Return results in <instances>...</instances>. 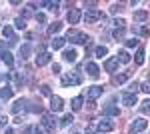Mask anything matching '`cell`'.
Masks as SVG:
<instances>
[{"label":"cell","mask_w":150,"mask_h":134,"mask_svg":"<svg viewBox=\"0 0 150 134\" xmlns=\"http://www.w3.org/2000/svg\"><path fill=\"white\" fill-rule=\"evenodd\" d=\"M84 68H86V72H88V76H92V78H98V74H100V70H98V66H96L94 62H86V64H84Z\"/></svg>","instance_id":"cell-11"},{"label":"cell","mask_w":150,"mask_h":134,"mask_svg":"<svg viewBox=\"0 0 150 134\" xmlns=\"http://www.w3.org/2000/svg\"><path fill=\"white\" fill-rule=\"evenodd\" d=\"M66 40L72 42V44H88L90 42V36L80 32V30H76V28H70L68 32H66Z\"/></svg>","instance_id":"cell-1"},{"label":"cell","mask_w":150,"mask_h":134,"mask_svg":"<svg viewBox=\"0 0 150 134\" xmlns=\"http://www.w3.org/2000/svg\"><path fill=\"white\" fill-rule=\"evenodd\" d=\"M134 34H140V36H150V30L142 26V28H134Z\"/></svg>","instance_id":"cell-34"},{"label":"cell","mask_w":150,"mask_h":134,"mask_svg":"<svg viewBox=\"0 0 150 134\" xmlns=\"http://www.w3.org/2000/svg\"><path fill=\"white\" fill-rule=\"evenodd\" d=\"M102 92H104L102 86H90V88H88V98H90V100H94V98L102 96Z\"/></svg>","instance_id":"cell-14"},{"label":"cell","mask_w":150,"mask_h":134,"mask_svg":"<svg viewBox=\"0 0 150 134\" xmlns=\"http://www.w3.org/2000/svg\"><path fill=\"white\" fill-rule=\"evenodd\" d=\"M140 112L146 114V116L150 114V98H148V100H144V102H140Z\"/></svg>","instance_id":"cell-25"},{"label":"cell","mask_w":150,"mask_h":134,"mask_svg":"<svg viewBox=\"0 0 150 134\" xmlns=\"http://www.w3.org/2000/svg\"><path fill=\"white\" fill-rule=\"evenodd\" d=\"M50 52H42V54H38L36 56V66H44V64H48L50 62Z\"/></svg>","instance_id":"cell-15"},{"label":"cell","mask_w":150,"mask_h":134,"mask_svg":"<svg viewBox=\"0 0 150 134\" xmlns=\"http://www.w3.org/2000/svg\"><path fill=\"white\" fill-rule=\"evenodd\" d=\"M82 82V76L78 72H68L62 76V86H78Z\"/></svg>","instance_id":"cell-2"},{"label":"cell","mask_w":150,"mask_h":134,"mask_svg":"<svg viewBox=\"0 0 150 134\" xmlns=\"http://www.w3.org/2000/svg\"><path fill=\"white\" fill-rule=\"evenodd\" d=\"M140 90H144L146 94H150V80H148V82H144V84H140Z\"/></svg>","instance_id":"cell-39"},{"label":"cell","mask_w":150,"mask_h":134,"mask_svg":"<svg viewBox=\"0 0 150 134\" xmlns=\"http://www.w3.org/2000/svg\"><path fill=\"white\" fill-rule=\"evenodd\" d=\"M136 64L138 66L144 64V48H138V52H136Z\"/></svg>","instance_id":"cell-27"},{"label":"cell","mask_w":150,"mask_h":134,"mask_svg":"<svg viewBox=\"0 0 150 134\" xmlns=\"http://www.w3.org/2000/svg\"><path fill=\"white\" fill-rule=\"evenodd\" d=\"M6 122H8V118H6V116H0V128H4Z\"/></svg>","instance_id":"cell-42"},{"label":"cell","mask_w":150,"mask_h":134,"mask_svg":"<svg viewBox=\"0 0 150 134\" xmlns=\"http://www.w3.org/2000/svg\"><path fill=\"white\" fill-rule=\"evenodd\" d=\"M28 108H30V106H28V100L20 98V100H16V104L12 106V112H14V114H20V112H26Z\"/></svg>","instance_id":"cell-8"},{"label":"cell","mask_w":150,"mask_h":134,"mask_svg":"<svg viewBox=\"0 0 150 134\" xmlns=\"http://www.w3.org/2000/svg\"><path fill=\"white\" fill-rule=\"evenodd\" d=\"M104 116L108 118V116H118L120 114V110H118V106H114V104H108V106H104Z\"/></svg>","instance_id":"cell-16"},{"label":"cell","mask_w":150,"mask_h":134,"mask_svg":"<svg viewBox=\"0 0 150 134\" xmlns=\"http://www.w3.org/2000/svg\"><path fill=\"white\" fill-rule=\"evenodd\" d=\"M138 90H140L138 82H130V84H128V94H136Z\"/></svg>","instance_id":"cell-29"},{"label":"cell","mask_w":150,"mask_h":134,"mask_svg":"<svg viewBox=\"0 0 150 134\" xmlns=\"http://www.w3.org/2000/svg\"><path fill=\"white\" fill-rule=\"evenodd\" d=\"M116 58H118V62H122V64H128V62H130V54H128L126 50H120Z\"/></svg>","instance_id":"cell-23"},{"label":"cell","mask_w":150,"mask_h":134,"mask_svg":"<svg viewBox=\"0 0 150 134\" xmlns=\"http://www.w3.org/2000/svg\"><path fill=\"white\" fill-rule=\"evenodd\" d=\"M72 122H74V116H72V114H66L60 124H62V126H68V124H72Z\"/></svg>","instance_id":"cell-33"},{"label":"cell","mask_w":150,"mask_h":134,"mask_svg":"<svg viewBox=\"0 0 150 134\" xmlns=\"http://www.w3.org/2000/svg\"><path fill=\"white\" fill-rule=\"evenodd\" d=\"M40 92H42L44 96H52V92H50V86H48V84H42V86H40Z\"/></svg>","instance_id":"cell-36"},{"label":"cell","mask_w":150,"mask_h":134,"mask_svg":"<svg viewBox=\"0 0 150 134\" xmlns=\"http://www.w3.org/2000/svg\"><path fill=\"white\" fill-rule=\"evenodd\" d=\"M64 42H66V38H60V36H54V40L50 42V46H52L54 50H58V48H62V46H64Z\"/></svg>","instance_id":"cell-22"},{"label":"cell","mask_w":150,"mask_h":134,"mask_svg":"<svg viewBox=\"0 0 150 134\" xmlns=\"http://www.w3.org/2000/svg\"><path fill=\"white\" fill-rule=\"evenodd\" d=\"M128 78H130V72H120V74H116L114 78H112V82H114V84H122V82H126Z\"/></svg>","instance_id":"cell-20"},{"label":"cell","mask_w":150,"mask_h":134,"mask_svg":"<svg viewBox=\"0 0 150 134\" xmlns=\"http://www.w3.org/2000/svg\"><path fill=\"white\" fill-rule=\"evenodd\" d=\"M110 10H112V12H114V14H116V12L120 10V4H112V8H110Z\"/></svg>","instance_id":"cell-44"},{"label":"cell","mask_w":150,"mask_h":134,"mask_svg":"<svg viewBox=\"0 0 150 134\" xmlns=\"http://www.w3.org/2000/svg\"><path fill=\"white\" fill-rule=\"evenodd\" d=\"M118 64H120V62H118V58H108V60L104 62V68H106L108 72H114L116 68H118Z\"/></svg>","instance_id":"cell-17"},{"label":"cell","mask_w":150,"mask_h":134,"mask_svg":"<svg viewBox=\"0 0 150 134\" xmlns=\"http://www.w3.org/2000/svg\"><path fill=\"white\" fill-rule=\"evenodd\" d=\"M12 94H14V90H12L10 86H2V88H0V98H2V100L12 98Z\"/></svg>","instance_id":"cell-19"},{"label":"cell","mask_w":150,"mask_h":134,"mask_svg":"<svg viewBox=\"0 0 150 134\" xmlns=\"http://www.w3.org/2000/svg\"><path fill=\"white\" fill-rule=\"evenodd\" d=\"M62 58H64L66 62H76L78 54H76V50H74V48H68V50H64V52H62Z\"/></svg>","instance_id":"cell-13"},{"label":"cell","mask_w":150,"mask_h":134,"mask_svg":"<svg viewBox=\"0 0 150 134\" xmlns=\"http://www.w3.org/2000/svg\"><path fill=\"white\" fill-rule=\"evenodd\" d=\"M116 26V28H124L126 26V22H124V18H114V22H112Z\"/></svg>","instance_id":"cell-35"},{"label":"cell","mask_w":150,"mask_h":134,"mask_svg":"<svg viewBox=\"0 0 150 134\" xmlns=\"http://www.w3.org/2000/svg\"><path fill=\"white\" fill-rule=\"evenodd\" d=\"M148 20V12L146 10H136L134 12V22H146Z\"/></svg>","instance_id":"cell-18"},{"label":"cell","mask_w":150,"mask_h":134,"mask_svg":"<svg viewBox=\"0 0 150 134\" xmlns=\"http://www.w3.org/2000/svg\"><path fill=\"white\" fill-rule=\"evenodd\" d=\"M0 48H4V42H2V40H0Z\"/></svg>","instance_id":"cell-46"},{"label":"cell","mask_w":150,"mask_h":134,"mask_svg":"<svg viewBox=\"0 0 150 134\" xmlns=\"http://www.w3.org/2000/svg\"><path fill=\"white\" fill-rule=\"evenodd\" d=\"M48 132H50V130H48L44 124H36L34 126V134H48Z\"/></svg>","instance_id":"cell-28"},{"label":"cell","mask_w":150,"mask_h":134,"mask_svg":"<svg viewBox=\"0 0 150 134\" xmlns=\"http://www.w3.org/2000/svg\"><path fill=\"white\" fill-rule=\"evenodd\" d=\"M66 18H68L70 24H78V20L82 18V12L78 10V8H72V10L68 12V16H66Z\"/></svg>","instance_id":"cell-10"},{"label":"cell","mask_w":150,"mask_h":134,"mask_svg":"<svg viewBox=\"0 0 150 134\" xmlns=\"http://www.w3.org/2000/svg\"><path fill=\"white\" fill-rule=\"evenodd\" d=\"M2 36L4 38H8V44H16V36H14V30H12V26H4L2 28Z\"/></svg>","instance_id":"cell-9"},{"label":"cell","mask_w":150,"mask_h":134,"mask_svg":"<svg viewBox=\"0 0 150 134\" xmlns=\"http://www.w3.org/2000/svg\"><path fill=\"white\" fill-rule=\"evenodd\" d=\"M64 108V100L60 96H50V110L52 112H60Z\"/></svg>","instance_id":"cell-6"},{"label":"cell","mask_w":150,"mask_h":134,"mask_svg":"<svg viewBox=\"0 0 150 134\" xmlns=\"http://www.w3.org/2000/svg\"><path fill=\"white\" fill-rule=\"evenodd\" d=\"M70 104H72V110H80L82 108V96H76V98H72V102H70Z\"/></svg>","instance_id":"cell-24"},{"label":"cell","mask_w":150,"mask_h":134,"mask_svg":"<svg viewBox=\"0 0 150 134\" xmlns=\"http://www.w3.org/2000/svg\"><path fill=\"white\" fill-rule=\"evenodd\" d=\"M22 134H34V126H26Z\"/></svg>","instance_id":"cell-41"},{"label":"cell","mask_w":150,"mask_h":134,"mask_svg":"<svg viewBox=\"0 0 150 134\" xmlns=\"http://www.w3.org/2000/svg\"><path fill=\"white\" fill-rule=\"evenodd\" d=\"M16 28H18V30H24V28H26V22H24V18H16Z\"/></svg>","instance_id":"cell-37"},{"label":"cell","mask_w":150,"mask_h":134,"mask_svg":"<svg viewBox=\"0 0 150 134\" xmlns=\"http://www.w3.org/2000/svg\"><path fill=\"white\" fill-rule=\"evenodd\" d=\"M28 56H30V44H22L20 46V58H28Z\"/></svg>","instance_id":"cell-26"},{"label":"cell","mask_w":150,"mask_h":134,"mask_svg":"<svg viewBox=\"0 0 150 134\" xmlns=\"http://www.w3.org/2000/svg\"><path fill=\"white\" fill-rule=\"evenodd\" d=\"M76 134H78V132H76Z\"/></svg>","instance_id":"cell-47"},{"label":"cell","mask_w":150,"mask_h":134,"mask_svg":"<svg viewBox=\"0 0 150 134\" xmlns=\"http://www.w3.org/2000/svg\"><path fill=\"white\" fill-rule=\"evenodd\" d=\"M84 20H86V24H94L96 20H104V14L98 10V8H92V10H86Z\"/></svg>","instance_id":"cell-3"},{"label":"cell","mask_w":150,"mask_h":134,"mask_svg":"<svg viewBox=\"0 0 150 134\" xmlns=\"http://www.w3.org/2000/svg\"><path fill=\"white\" fill-rule=\"evenodd\" d=\"M94 54L98 56V58H102V56H106V54H108V48H106V46H98V48L94 50Z\"/></svg>","instance_id":"cell-30"},{"label":"cell","mask_w":150,"mask_h":134,"mask_svg":"<svg viewBox=\"0 0 150 134\" xmlns=\"http://www.w3.org/2000/svg\"><path fill=\"white\" fill-rule=\"evenodd\" d=\"M122 102H124V104H126V106H134V104H136V94H124V96H122Z\"/></svg>","instance_id":"cell-21"},{"label":"cell","mask_w":150,"mask_h":134,"mask_svg":"<svg viewBox=\"0 0 150 134\" xmlns=\"http://www.w3.org/2000/svg\"><path fill=\"white\" fill-rule=\"evenodd\" d=\"M96 130H98V132H112V130H114V122H112L110 118H102V120H98Z\"/></svg>","instance_id":"cell-4"},{"label":"cell","mask_w":150,"mask_h":134,"mask_svg":"<svg viewBox=\"0 0 150 134\" xmlns=\"http://www.w3.org/2000/svg\"><path fill=\"white\" fill-rule=\"evenodd\" d=\"M52 72L58 74V72H60V64H54V66H52Z\"/></svg>","instance_id":"cell-45"},{"label":"cell","mask_w":150,"mask_h":134,"mask_svg":"<svg viewBox=\"0 0 150 134\" xmlns=\"http://www.w3.org/2000/svg\"><path fill=\"white\" fill-rule=\"evenodd\" d=\"M60 28H62V24H60V22H52L50 26H48V34H54V32H58Z\"/></svg>","instance_id":"cell-31"},{"label":"cell","mask_w":150,"mask_h":134,"mask_svg":"<svg viewBox=\"0 0 150 134\" xmlns=\"http://www.w3.org/2000/svg\"><path fill=\"white\" fill-rule=\"evenodd\" d=\"M42 124L46 126L48 130H52V128L56 126V118H54V114H50V112H44V114H42Z\"/></svg>","instance_id":"cell-7"},{"label":"cell","mask_w":150,"mask_h":134,"mask_svg":"<svg viewBox=\"0 0 150 134\" xmlns=\"http://www.w3.org/2000/svg\"><path fill=\"white\" fill-rule=\"evenodd\" d=\"M112 36H114V40H122L124 38V28H114Z\"/></svg>","instance_id":"cell-32"},{"label":"cell","mask_w":150,"mask_h":134,"mask_svg":"<svg viewBox=\"0 0 150 134\" xmlns=\"http://www.w3.org/2000/svg\"><path fill=\"white\" fill-rule=\"evenodd\" d=\"M126 46L128 48H134V46H138V40L136 38H130V40H126Z\"/></svg>","instance_id":"cell-38"},{"label":"cell","mask_w":150,"mask_h":134,"mask_svg":"<svg viewBox=\"0 0 150 134\" xmlns=\"http://www.w3.org/2000/svg\"><path fill=\"white\" fill-rule=\"evenodd\" d=\"M36 22L44 24V22H46V16H44V14H40V12H38V14H36Z\"/></svg>","instance_id":"cell-40"},{"label":"cell","mask_w":150,"mask_h":134,"mask_svg":"<svg viewBox=\"0 0 150 134\" xmlns=\"http://www.w3.org/2000/svg\"><path fill=\"white\" fill-rule=\"evenodd\" d=\"M0 60H2V64H6L8 68L14 66V58H12V54L8 52V50H4V52L0 54Z\"/></svg>","instance_id":"cell-12"},{"label":"cell","mask_w":150,"mask_h":134,"mask_svg":"<svg viewBox=\"0 0 150 134\" xmlns=\"http://www.w3.org/2000/svg\"><path fill=\"white\" fill-rule=\"evenodd\" d=\"M146 126H148V122H146L144 118H136L134 122L130 124V134H138V132H142Z\"/></svg>","instance_id":"cell-5"},{"label":"cell","mask_w":150,"mask_h":134,"mask_svg":"<svg viewBox=\"0 0 150 134\" xmlns=\"http://www.w3.org/2000/svg\"><path fill=\"white\" fill-rule=\"evenodd\" d=\"M94 130H96V126H94V124H90V126H88V130H86V134H92Z\"/></svg>","instance_id":"cell-43"}]
</instances>
